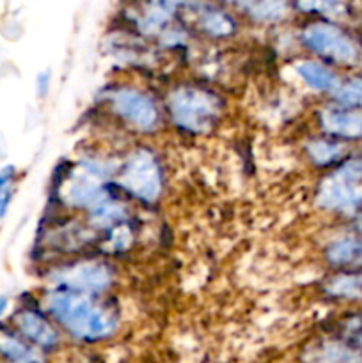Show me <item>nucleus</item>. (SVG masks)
Listing matches in <instances>:
<instances>
[{"mask_svg":"<svg viewBox=\"0 0 362 363\" xmlns=\"http://www.w3.org/2000/svg\"><path fill=\"white\" fill-rule=\"evenodd\" d=\"M46 308L53 321L80 342H99L117 332L116 312L94 300L92 294L59 287L46 298Z\"/></svg>","mask_w":362,"mask_h":363,"instance_id":"nucleus-1","label":"nucleus"},{"mask_svg":"<svg viewBox=\"0 0 362 363\" xmlns=\"http://www.w3.org/2000/svg\"><path fill=\"white\" fill-rule=\"evenodd\" d=\"M300 41L319 60L341 69L362 71V39L339 21L319 20L305 25Z\"/></svg>","mask_w":362,"mask_h":363,"instance_id":"nucleus-2","label":"nucleus"},{"mask_svg":"<svg viewBox=\"0 0 362 363\" xmlns=\"http://www.w3.org/2000/svg\"><path fill=\"white\" fill-rule=\"evenodd\" d=\"M316 206L330 215L350 218L362 209V151H353L330 169L316 188Z\"/></svg>","mask_w":362,"mask_h":363,"instance_id":"nucleus-3","label":"nucleus"},{"mask_svg":"<svg viewBox=\"0 0 362 363\" xmlns=\"http://www.w3.org/2000/svg\"><path fill=\"white\" fill-rule=\"evenodd\" d=\"M169 116L172 124L187 133H208L222 117V99L215 92L197 85H181L169 96Z\"/></svg>","mask_w":362,"mask_h":363,"instance_id":"nucleus-4","label":"nucleus"},{"mask_svg":"<svg viewBox=\"0 0 362 363\" xmlns=\"http://www.w3.org/2000/svg\"><path fill=\"white\" fill-rule=\"evenodd\" d=\"M119 184L137 201L151 204L162 197L163 170L158 158L149 149H137L124 160Z\"/></svg>","mask_w":362,"mask_h":363,"instance_id":"nucleus-5","label":"nucleus"},{"mask_svg":"<svg viewBox=\"0 0 362 363\" xmlns=\"http://www.w3.org/2000/svg\"><path fill=\"white\" fill-rule=\"evenodd\" d=\"M112 112L137 131H155L160 126V108L146 92L135 87H117L110 92Z\"/></svg>","mask_w":362,"mask_h":363,"instance_id":"nucleus-6","label":"nucleus"},{"mask_svg":"<svg viewBox=\"0 0 362 363\" xmlns=\"http://www.w3.org/2000/svg\"><path fill=\"white\" fill-rule=\"evenodd\" d=\"M52 282L64 289L96 296L110 289L114 282V272L102 261H82L53 273Z\"/></svg>","mask_w":362,"mask_h":363,"instance_id":"nucleus-7","label":"nucleus"},{"mask_svg":"<svg viewBox=\"0 0 362 363\" xmlns=\"http://www.w3.org/2000/svg\"><path fill=\"white\" fill-rule=\"evenodd\" d=\"M316 123L323 135L346 142L350 145H362V108L330 103L316 113Z\"/></svg>","mask_w":362,"mask_h":363,"instance_id":"nucleus-8","label":"nucleus"},{"mask_svg":"<svg viewBox=\"0 0 362 363\" xmlns=\"http://www.w3.org/2000/svg\"><path fill=\"white\" fill-rule=\"evenodd\" d=\"M14 328L35 350L53 351L59 347L60 335L48 318L35 308H20L13 318Z\"/></svg>","mask_w":362,"mask_h":363,"instance_id":"nucleus-9","label":"nucleus"},{"mask_svg":"<svg viewBox=\"0 0 362 363\" xmlns=\"http://www.w3.org/2000/svg\"><path fill=\"white\" fill-rule=\"evenodd\" d=\"M323 261L334 273L362 275V236L346 234L323 248Z\"/></svg>","mask_w":362,"mask_h":363,"instance_id":"nucleus-10","label":"nucleus"},{"mask_svg":"<svg viewBox=\"0 0 362 363\" xmlns=\"http://www.w3.org/2000/svg\"><path fill=\"white\" fill-rule=\"evenodd\" d=\"M361 353L334 337H319L305 344L300 353L302 363H357Z\"/></svg>","mask_w":362,"mask_h":363,"instance_id":"nucleus-11","label":"nucleus"},{"mask_svg":"<svg viewBox=\"0 0 362 363\" xmlns=\"http://www.w3.org/2000/svg\"><path fill=\"white\" fill-rule=\"evenodd\" d=\"M64 199L70 206L77 209H87L92 211L103 202L109 201V194H106L105 186L99 181V177L92 176L91 172L84 170V176H77L67 183L66 191H64Z\"/></svg>","mask_w":362,"mask_h":363,"instance_id":"nucleus-12","label":"nucleus"},{"mask_svg":"<svg viewBox=\"0 0 362 363\" xmlns=\"http://www.w3.org/2000/svg\"><path fill=\"white\" fill-rule=\"evenodd\" d=\"M353 151V145L323 133L305 142V156L316 169H334L341 162H344Z\"/></svg>","mask_w":362,"mask_h":363,"instance_id":"nucleus-13","label":"nucleus"},{"mask_svg":"<svg viewBox=\"0 0 362 363\" xmlns=\"http://www.w3.org/2000/svg\"><path fill=\"white\" fill-rule=\"evenodd\" d=\"M295 71H297V74L302 78V82L307 87L319 92V94L332 96L336 92V89L339 87L341 80H343V77L337 73L336 67L323 62V60H300L295 66Z\"/></svg>","mask_w":362,"mask_h":363,"instance_id":"nucleus-14","label":"nucleus"},{"mask_svg":"<svg viewBox=\"0 0 362 363\" xmlns=\"http://www.w3.org/2000/svg\"><path fill=\"white\" fill-rule=\"evenodd\" d=\"M195 21H197V27L208 38L224 39L236 32V20L233 18V14L224 7L215 6V4H197L195 6Z\"/></svg>","mask_w":362,"mask_h":363,"instance_id":"nucleus-15","label":"nucleus"},{"mask_svg":"<svg viewBox=\"0 0 362 363\" xmlns=\"http://www.w3.org/2000/svg\"><path fill=\"white\" fill-rule=\"evenodd\" d=\"M39 350L11 328L0 323V358L7 363H38Z\"/></svg>","mask_w":362,"mask_h":363,"instance_id":"nucleus-16","label":"nucleus"},{"mask_svg":"<svg viewBox=\"0 0 362 363\" xmlns=\"http://www.w3.org/2000/svg\"><path fill=\"white\" fill-rule=\"evenodd\" d=\"M323 294L336 301L362 303V275L332 273L323 284Z\"/></svg>","mask_w":362,"mask_h":363,"instance_id":"nucleus-17","label":"nucleus"},{"mask_svg":"<svg viewBox=\"0 0 362 363\" xmlns=\"http://www.w3.org/2000/svg\"><path fill=\"white\" fill-rule=\"evenodd\" d=\"M291 7L293 0H251L243 9L258 23H273L284 20L291 13Z\"/></svg>","mask_w":362,"mask_h":363,"instance_id":"nucleus-18","label":"nucleus"},{"mask_svg":"<svg viewBox=\"0 0 362 363\" xmlns=\"http://www.w3.org/2000/svg\"><path fill=\"white\" fill-rule=\"evenodd\" d=\"M334 335L362 354V308L341 315L336 323Z\"/></svg>","mask_w":362,"mask_h":363,"instance_id":"nucleus-19","label":"nucleus"},{"mask_svg":"<svg viewBox=\"0 0 362 363\" xmlns=\"http://www.w3.org/2000/svg\"><path fill=\"white\" fill-rule=\"evenodd\" d=\"M330 98L336 105L362 108V71H355L350 77H343L339 87Z\"/></svg>","mask_w":362,"mask_h":363,"instance_id":"nucleus-20","label":"nucleus"},{"mask_svg":"<svg viewBox=\"0 0 362 363\" xmlns=\"http://www.w3.org/2000/svg\"><path fill=\"white\" fill-rule=\"evenodd\" d=\"M18 172L14 165H6L0 169V220L7 215L9 206L16 191Z\"/></svg>","mask_w":362,"mask_h":363,"instance_id":"nucleus-21","label":"nucleus"},{"mask_svg":"<svg viewBox=\"0 0 362 363\" xmlns=\"http://www.w3.org/2000/svg\"><path fill=\"white\" fill-rule=\"evenodd\" d=\"M109 233H110L109 240H106V243H105L106 250H114V252L126 250V248L130 247L131 240H133V234H131L130 227H128L124 222L110 227Z\"/></svg>","mask_w":362,"mask_h":363,"instance_id":"nucleus-22","label":"nucleus"},{"mask_svg":"<svg viewBox=\"0 0 362 363\" xmlns=\"http://www.w3.org/2000/svg\"><path fill=\"white\" fill-rule=\"evenodd\" d=\"M149 2L156 4V6L170 11V13H177L180 9H187L194 0H149Z\"/></svg>","mask_w":362,"mask_h":363,"instance_id":"nucleus-23","label":"nucleus"},{"mask_svg":"<svg viewBox=\"0 0 362 363\" xmlns=\"http://www.w3.org/2000/svg\"><path fill=\"white\" fill-rule=\"evenodd\" d=\"M35 89H38L39 98H45L50 91V71H43L38 74V82H35Z\"/></svg>","mask_w":362,"mask_h":363,"instance_id":"nucleus-24","label":"nucleus"},{"mask_svg":"<svg viewBox=\"0 0 362 363\" xmlns=\"http://www.w3.org/2000/svg\"><path fill=\"white\" fill-rule=\"evenodd\" d=\"M351 223V233L362 236V209L358 213H355L353 216H350Z\"/></svg>","mask_w":362,"mask_h":363,"instance_id":"nucleus-25","label":"nucleus"},{"mask_svg":"<svg viewBox=\"0 0 362 363\" xmlns=\"http://www.w3.org/2000/svg\"><path fill=\"white\" fill-rule=\"evenodd\" d=\"M7 308H9V298L4 296V294H0V318L6 314Z\"/></svg>","mask_w":362,"mask_h":363,"instance_id":"nucleus-26","label":"nucleus"},{"mask_svg":"<svg viewBox=\"0 0 362 363\" xmlns=\"http://www.w3.org/2000/svg\"><path fill=\"white\" fill-rule=\"evenodd\" d=\"M220 2L231 4V6H241V7H245L248 2H251V0H220Z\"/></svg>","mask_w":362,"mask_h":363,"instance_id":"nucleus-27","label":"nucleus"},{"mask_svg":"<svg viewBox=\"0 0 362 363\" xmlns=\"http://www.w3.org/2000/svg\"><path fill=\"white\" fill-rule=\"evenodd\" d=\"M357 363H358V362H357Z\"/></svg>","mask_w":362,"mask_h":363,"instance_id":"nucleus-28","label":"nucleus"}]
</instances>
